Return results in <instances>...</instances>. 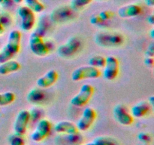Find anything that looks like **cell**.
I'll use <instances>...</instances> for the list:
<instances>
[{"label": "cell", "mask_w": 154, "mask_h": 145, "mask_svg": "<svg viewBox=\"0 0 154 145\" xmlns=\"http://www.w3.org/2000/svg\"><path fill=\"white\" fill-rule=\"evenodd\" d=\"M22 36L19 30H12L9 33L5 46L0 51V63L13 59L20 50V42Z\"/></svg>", "instance_id": "cell-1"}, {"label": "cell", "mask_w": 154, "mask_h": 145, "mask_svg": "<svg viewBox=\"0 0 154 145\" xmlns=\"http://www.w3.org/2000/svg\"><path fill=\"white\" fill-rule=\"evenodd\" d=\"M95 41L99 46L104 48H111L123 45L124 42V38L120 33L102 32L96 35Z\"/></svg>", "instance_id": "cell-2"}, {"label": "cell", "mask_w": 154, "mask_h": 145, "mask_svg": "<svg viewBox=\"0 0 154 145\" xmlns=\"http://www.w3.org/2000/svg\"><path fill=\"white\" fill-rule=\"evenodd\" d=\"M29 44L32 52L38 57H45L50 51L49 47L45 42L42 35L38 32L32 33Z\"/></svg>", "instance_id": "cell-3"}, {"label": "cell", "mask_w": 154, "mask_h": 145, "mask_svg": "<svg viewBox=\"0 0 154 145\" xmlns=\"http://www.w3.org/2000/svg\"><path fill=\"white\" fill-rule=\"evenodd\" d=\"M100 69L92 66H82L77 68L72 72V79L74 82H79L84 79H97L101 76Z\"/></svg>", "instance_id": "cell-4"}, {"label": "cell", "mask_w": 154, "mask_h": 145, "mask_svg": "<svg viewBox=\"0 0 154 145\" xmlns=\"http://www.w3.org/2000/svg\"><path fill=\"white\" fill-rule=\"evenodd\" d=\"M94 93V88L90 84H84L79 92L71 99V104L77 107H82L87 104Z\"/></svg>", "instance_id": "cell-5"}, {"label": "cell", "mask_w": 154, "mask_h": 145, "mask_svg": "<svg viewBox=\"0 0 154 145\" xmlns=\"http://www.w3.org/2000/svg\"><path fill=\"white\" fill-rule=\"evenodd\" d=\"M81 48V41L79 38H70L67 42L63 45H60L57 50V54L63 57H69L74 56L78 52Z\"/></svg>", "instance_id": "cell-6"}, {"label": "cell", "mask_w": 154, "mask_h": 145, "mask_svg": "<svg viewBox=\"0 0 154 145\" xmlns=\"http://www.w3.org/2000/svg\"><path fill=\"white\" fill-rule=\"evenodd\" d=\"M20 18V27L23 31L29 32L32 30L35 24V14L26 6H20L17 10Z\"/></svg>", "instance_id": "cell-7"}, {"label": "cell", "mask_w": 154, "mask_h": 145, "mask_svg": "<svg viewBox=\"0 0 154 145\" xmlns=\"http://www.w3.org/2000/svg\"><path fill=\"white\" fill-rule=\"evenodd\" d=\"M51 128L52 125L48 119H40L36 125L35 129L31 134L32 140L35 142H41L44 140L51 133Z\"/></svg>", "instance_id": "cell-8"}, {"label": "cell", "mask_w": 154, "mask_h": 145, "mask_svg": "<svg viewBox=\"0 0 154 145\" xmlns=\"http://www.w3.org/2000/svg\"><path fill=\"white\" fill-rule=\"evenodd\" d=\"M96 112L92 107H87L83 111L81 118L77 122V128L78 131H87L94 123L96 119Z\"/></svg>", "instance_id": "cell-9"}, {"label": "cell", "mask_w": 154, "mask_h": 145, "mask_svg": "<svg viewBox=\"0 0 154 145\" xmlns=\"http://www.w3.org/2000/svg\"><path fill=\"white\" fill-rule=\"evenodd\" d=\"M30 119V112L26 110H22L18 113L14 124V134L24 135L27 131Z\"/></svg>", "instance_id": "cell-10"}, {"label": "cell", "mask_w": 154, "mask_h": 145, "mask_svg": "<svg viewBox=\"0 0 154 145\" xmlns=\"http://www.w3.org/2000/svg\"><path fill=\"white\" fill-rule=\"evenodd\" d=\"M119 73V61L117 57L109 56L106 58V63L104 66V78L108 81L114 80Z\"/></svg>", "instance_id": "cell-11"}, {"label": "cell", "mask_w": 154, "mask_h": 145, "mask_svg": "<svg viewBox=\"0 0 154 145\" xmlns=\"http://www.w3.org/2000/svg\"><path fill=\"white\" fill-rule=\"evenodd\" d=\"M114 116L117 122L123 125H130L133 123L134 117L123 104H117L114 109Z\"/></svg>", "instance_id": "cell-12"}, {"label": "cell", "mask_w": 154, "mask_h": 145, "mask_svg": "<svg viewBox=\"0 0 154 145\" xmlns=\"http://www.w3.org/2000/svg\"><path fill=\"white\" fill-rule=\"evenodd\" d=\"M59 78L58 72L55 69H50L44 76L38 78L36 84L41 89H47L52 86Z\"/></svg>", "instance_id": "cell-13"}, {"label": "cell", "mask_w": 154, "mask_h": 145, "mask_svg": "<svg viewBox=\"0 0 154 145\" xmlns=\"http://www.w3.org/2000/svg\"><path fill=\"white\" fill-rule=\"evenodd\" d=\"M142 11L141 6L137 4H129L120 7L117 11L118 15L122 18H130L137 17Z\"/></svg>", "instance_id": "cell-14"}, {"label": "cell", "mask_w": 154, "mask_h": 145, "mask_svg": "<svg viewBox=\"0 0 154 145\" xmlns=\"http://www.w3.org/2000/svg\"><path fill=\"white\" fill-rule=\"evenodd\" d=\"M151 107V106L147 101H141L135 104L130 109L131 115L135 118L144 117L150 113Z\"/></svg>", "instance_id": "cell-15"}, {"label": "cell", "mask_w": 154, "mask_h": 145, "mask_svg": "<svg viewBox=\"0 0 154 145\" xmlns=\"http://www.w3.org/2000/svg\"><path fill=\"white\" fill-rule=\"evenodd\" d=\"M54 128V131L57 133H65V134H71L79 132L77 125L69 121H60L55 124Z\"/></svg>", "instance_id": "cell-16"}, {"label": "cell", "mask_w": 154, "mask_h": 145, "mask_svg": "<svg viewBox=\"0 0 154 145\" xmlns=\"http://www.w3.org/2000/svg\"><path fill=\"white\" fill-rule=\"evenodd\" d=\"M20 63L14 60H9L0 63V75H8L17 72L20 69Z\"/></svg>", "instance_id": "cell-17"}, {"label": "cell", "mask_w": 154, "mask_h": 145, "mask_svg": "<svg viewBox=\"0 0 154 145\" xmlns=\"http://www.w3.org/2000/svg\"><path fill=\"white\" fill-rule=\"evenodd\" d=\"M45 95L42 90L38 89H33L27 94V101L31 104H40L44 101Z\"/></svg>", "instance_id": "cell-18"}, {"label": "cell", "mask_w": 154, "mask_h": 145, "mask_svg": "<svg viewBox=\"0 0 154 145\" xmlns=\"http://www.w3.org/2000/svg\"><path fill=\"white\" fill-rule=\"evenodd\" d=\"M26 7L34 13H40L45 9V5L41 2L39 0H24Z\"/></svg>", "instance_id": "cell-19"}, {"label": "cell", "mask_w": 154, "mask_h": 145, "mask_svg": "<svg viewBox=\"0 0 154 145\" xmlns=\"http://www.w3.org/2000/svg\"><path fill=\"white\" fill-rule=\"evenodd\" d=\"M15 94L11 92L0 93V106H7L14 101Z\"/></svg>", "instance_id": "cell-20"}, {"label": "cell", "mask_w": 154, "mask_h": 145, "mask_svg": "<svg viewBox=\"0 0 154 145\" xmlns=\"http://www.w3.org/2000/svg\"><path fill=\"white\" fill-rule=\"evenodd\" d=\"M105 63H106V58L103 56L96 55L92 57L89 60V65L92 66H94L96 68H104Z\"/></svg>", "instance_id": "cell-21"}, {"label": "cell", "mask_w": 154, "mask_h": 145, "mask_svg": "<svg viewBox=\"0 0 154 145\" xmlns=\"http://www.w3.org/2000/svg\"><path fill=\"white\" fill-rule=\"evenodd\" d=\"M93 142L95 145H117V142L114 138L106 136H99L96 137Z\"/></svg>", "instance_id": "cell-22"}, {"label": "cell", "mask_w": 154, "mask_h": 145, "mask_svg": "<svg viewBox=\"0 0 154 145\" xmlns=\"http://www.w3.org/2000/svg\"><path fill=\"white\" fill-rule=\"evenodd\" d=\"M93 2V0H72L71 2V8L75 11H78L82 8L88 5Z\"/></svg>", "instance_id": "cell-23"}, {"label": "cell", "mask_w": 154, "mask_h": 145, "mask_svg": "<svg viewBox=\"0 0 154 145\" xmlns=\"http://www.w3.org/2000/svg\"><path fill=\"white\" fill-rule=\"evenodd\" d=\"M9 143L10 145H25V140L23 136L14 134L9 137Z\"/></svg>", "instance_id": "cell-24"}, {"label": "cell", "mask_w": 154, "mask_h": 145, "mask_svg": "<svg viewBox=\"0 0 154 145\" xmlns=\"http://www.w3.org/2000/svg\"><path fill=\"white\" fill-rule=\"evenodd\" d=\"M83 137L78 133H75V134H68L67 140H69V143H74V144H78L80 143V142L82 140Z\"/></svg>", "instance_id": "cell-25"}, {"label": "cell", "mask_w": 154, "mask_h": 145, "mask_svg": "<svg viewBox=\"0 0 154 145\" xmlns=\"http://www.w3.org/2000/svg\"><path fill=\"white\" fill-rule=\"evenodd\" d=\"M138 138L142 143L147 144L151 141V137L149 134L146 132H141L138 135Z\"/></svg>", "instance_id": "cell-26"}, {"label": "cell", "mask_w": 154, "mask_h": 145, "mask_svg": "<svg viewBox=\"0 0 154 145\" xmlns=\"http://www.w3.org/2000/svg\"><path fill=\"white\" fill-rule=\"evenodd\" d=\"M99 16L100 17L101 19L104 21V22H106L108 20H110L111 18H112L113 13L110 11H102L100 13L98 14Z\"/></svg>", "instance_id": "cell-27"}, {"label": "cell", "mask_w": 154, "mask_h": 145, "mask_svg": "<svg viewBox=\"0 0 154 145\" xmlns=\"http://www.w3.org/2000/svg\"><path fill=\"white\" fill-rule=\"evenodd\" d=\"M90 21L92 24H93V25H100V24L105 23L102 19H101V18L99 16V14L93 15V16L90 18Z\"/></svg>", "instance_id": "cell-28"}, {"label": "cell", "mask_w": 154, "mask_h": 145, "mask_svg": "<svg viewBox=\"0 0 154 145\" xmlns=\"http://www.w3.org/2000/svg\"><path fill=\"white\" fill-rule=\"evenodd\" d=\"M145 54L147 57H154V43L153 42L150 43V45L147 47V50H146Z\"/></svg>", "instance_id": "cell-29"}, {"label": "cell", "mask_w": 154, "mask_h": 145, "mask_svg": "<svg viewBox=\"0 0 154 145\" xmlns=\"http://www.w3.org/2000/svg\"><path fill=\"white\" fill-rule=\"evenodd\" d=\"M144 64L147 66V67L152 68L154 65V59L153 57H147L144 59Z\"/></svg>", "instance_id": "cell-30"}, {"label": "cell", "mask_w": 154, "mask_h": 145, "mask_svg": "<svg viewBox=\"0 0 154 145\" xmlns=\"http://www.w3.org/2000/svg\"><path fill=\"white\" fill-rule=\"evenodd\" d=\"M147 22L149 23L151 25H153L154 24V15L153 14H150L147 17Z\"/></svg>", "instance_id": "cell-31"}, {"label": "cell", "mask_w": 154, "mask_h": 145, "mask_svg": "<svg viewBox=\"0 0 154 145\" xmlns=\"http://www.w3.org/2000/svg\"><path fill=\"white\" fill-rule=\"evenodd\" d=\"M13 2L12 0H0V5H7L11 4V2Z\"/></svg>", "instance_id": "cell-32"}, {"label": "cell", "mask_w": 154, "mask_h": 145, "mask_svg": "<svg viewBox=\"0 0 154 145\" xmlns=\"http://www.w3.org/2000/svg\"><path fill=\"white\" fill-rule=\"evenodd\" d=\"M144 2L147 6L153 7L154 5V0H144Z\"/></svg>", "instance_id": "cell-33"}, {"label": "cell", "mask_w": 154, "mask_h": 145, "mask_svg": "<svg viewBox=\"0 0 154 145\" xmlns=\"http://www.w3.org/2000/svg\"><path fill=\"white\" fill-rule=\"evenodd\" d=\"M147 102L149 103V104H150L151 107H153L154 106V97L153 96L150 97V98L148 99V101H147Z\"/></svg>", "instance_id": "cell-34"}, {"label": "cell", "mask_w": 154, "mask_h": 145, "mask_svg": "<svg viewBox=\"0 0 154 145\" xmlns=\"http://www.w3.org/2000/svg\"><path fill=\"white\" fill-rule=\"evenodd\" d=\"M5 32V28H4V26L3 24H2L1 21H0V35L3 34V33Z\"/></svg>", "instance_id": "cell-35"}, {"label": "cell", "mask_w": 154, "mask_h": 145, "mask_svg": "<svg viewBox=\"0 0 154 145\" xmlns=\"http://www.w3.org/2000/svg\"><path fill=\"white\" fill-rule=\"evenodd\" d=\"M77 145H95L93 141L90 142V143H78Z\"/></svg>", "instance_id": "cell-36"}, {"label": "cell", "mask_w": 154, "mask_h": 145, "mask_svg": "<svg viewBox=\"0 0 154 145\" xmlns=\"http://www.w3.org/2000/svg\"><path fill=\"white\" fill-rule=\"evenodd\" d=\"M12 1H13V2L16 3V4H20V3L22 2L23 0H12Z\"/></svg>", "instance_id": "cell-37"}, {"label": "cell", "mask_w": 154, "mask_h": 145, "mask_svg": "<svg viewBox=\"0 0 154 145\" xmlns=\"http://www.w3.org/2000/svg\"><path fill=\"white\" fill-rule=\"evenodd\" d=\"M150 36H151L152 39H153L154 38V30L153 29H152L151 31H150Z\"/></svg>", "instance_id": "cell-38"}, {"label": "cell", "mask_w": 154, "mask_h": 145, "mask_svg": "<svg viewBox=\"0 0 154 145\" xmlns=\"http://www.w3.org/2000/svg\"><path fill=\"white\" fill-rule=\"evenodd\" d=\"M140 145H147V144H144V143H142V144H140Z\"/></svg>", "instance_id": "cell-39"}]
</instances>
